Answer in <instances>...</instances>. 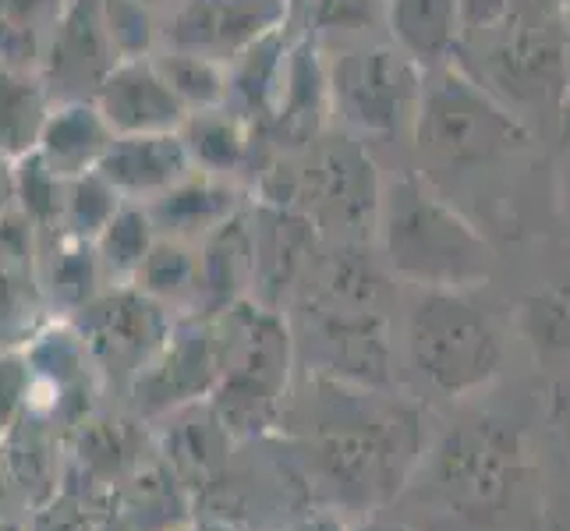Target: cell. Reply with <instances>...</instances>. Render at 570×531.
I'll return each mask as SVG.
<instances>
[{"instance_id":"8d00e7d4","label":"cell","mask_w":570,"mask_h":531,"mask_svg":"<svg viewBox=\"0 0 570 531\" xmlns=\"http://www.w3.org/2000/svg\"><path fill=\"white\" fill-rule=\"evenodd\" d=\"M291 4H294V8H302V4H305V0H291Z\"/></svg>"},{"instance_id":"277c9868","label":"cell","mask_w":570,"mask_h":531,"mask_svg":"<svg viewBox=\"0 0 570 531\" xmlns=\"http://www.w3.org/2000/svg\"><path fill=\"white\" fill-rule=\"evenodd\" d=\"M407 351L422 380L446 397H464L485 386L503 362L493 323L461 291H429L411 308Z\"/></svg>"},{"instance_id":"f546056e","label":"cell","mask_w":570,"mask_h":531,"mask_svg":"<svg viewBox=\"0 0 570 531\" xmlns=\"http://www.w3.org/2000/svg\"><path fill=\"white\" fill-rule=\"evenodd\" d=\"M121 195H117L100 174H82L65 185V206H61V227L57 234H68L78 242H96L100 230L110 224V216L121 209Z\"/></svg>"},{"instance_id":"ba28073f","label":"cell","mask_w":570,"mask_h":531,"mask_svg":"<svg viewBox=\"0 0 570 531\" xmlns=\"http://www.w3.org/2000/svg\"><path fill=\"white\" fill-rule=\"evenodd\" d=\"M170 330V308L135 284H107L75 316V333L86 344L92 368L125 383L139 380V372L167 344Z\"/></svg>"},{"instance_id":"d6a6232c","label":"cell","mask_w":570,"mask_h":531,"mask_svg":"<svg viewBox=\"0 0 570 531\" xmlns=\"http://www.w3.org/2000/svg\"><path fill=\"white\" fill-rule=\"evenodd\" d=\"M29 401L26 347H0V432L11 429Z\"/></svg>"},{"instance_id":"1f68e13d","label":"cell","mask_w":570,"mask_h":531,"mask_svg":"<svg viewBox=\"0 0 570 531\" xmlns=\"http://www.w3.org/2000/svg\"><path fill=\"white\" fill-rule=\"evenodd\" d=\"M312 43L323 39H351L386 22V0H305Z\"/></svg>"},{"instance_id":"4316f807","label":"cell","mask_w":570,"mask_h":531,"mask_svg":"<svg viewBox=\"0 0 570 531\" xmlns=\"http://www.w3.org/2000/svg\"><path fill=\"white\" fill-rule=\"evenodd\" d=\"M149 57L167 78L174 96L188 107V114L227 104V65L203 53H191V50H174V47H156Z\"/></svg>"},{"instance_id":"8992f818","label":"cell","mask_w":570,"mask_h":531,"mask_svg":"<svg viewBox=\"0 0 570 531\" xmlns=\"http://www.w3.org/2000/svg\"><path fill=\"white\" fill-rule=\"evenodd\" d=\"M326 65L330 114L347 131L390 135L404 125V117L419 110L422 78L419 65L397 47L362 43L344 47Z\"/></svg>"},{"instance_id":"7402d4cb","label":"cell","mask_w":570,"mask_h":531,"mask_svg":"<svg viewBox=\"0 0 570 531\" xmlns=\"http://www.w3.org/2000/svg\"><path fill=\"white\" fill-rule=\"evenodd\" d=\"M50 110L53 100L39 68L0 61V153L11 160L36 153Z\"/></svg>"},{"instance_id":"5b68a950","label":"cell","mask_w":570,"mask_h":531,"mask_svg":"<svg viewBox=\"0 0 570 531\" xmlns=\"http://www.w3.org/2000/svg\"><path fill=\"white\" fill-rule=\"evenodd\" d=\"M291 341L294 358H308L320 380L380 390L390 383V323L386 308L323 294H298Z\"/></svg>"},{"instance_id":"f1b7e54d","label":"cell","mask_w":570,"mask_h":531,"mask_svg":"<svg viewBox=\"0 0 570 531\" xmlns=\"http://www.w3.org/2000/svg\"><path fill=\"white\" fill-rule=\"evenodd\" d=\"M65 185L36 153L14 160V213L26 216L39 238L57 234L61 227V206H65Z\"/></svg>"},{"instance_id":"e575fe53","label":"cell","mask_w":570,"mask_h":531,"mask_svg":"<svg viewBox=\"0 0 570 531\" xmlns=\"http://www.w3.org/2000/svg\"><path fill=\"white\" fill-rule=\"evenodd\" d=\"M14 213V160L0 153V220Z\"/></svg>"},{"instance_id":"3957f363","label":"cell","mask_w":570,"mask_h":531,"mask_svg":"<svg viewBox=\"0 0 570 531\" xmlns=\"http://www.w3.org/2000/svg\"><path fill=\"white\" fill-rule=\"evenodd\" d=\"M383 248L393 273L429 291H461L485 281L493 252L471 224L429 195L415 177H401L380 199Z\"/></svg>"},{"instance_id":"7a4b0ae2","label":"cell","mask_w":570,"mask_h":531,"mask_svg":"<svg viewBox=\"0 0 570 531\" xmlns=\"http://www.w3.org/2000/svg\"><path fill=\"white\" fill-rule=\"evenodd\" d=\"M216 337V383L209 404L224 429L252 436L281 415L294 341L287 316L255 298H242L213 316Z\"/></svg>"},{"instance_id":"9c48e42d","label":"cell","mask_w":570,"mask_h":531,"mask_svg":"<svg viewBox=\"0 0 570 531\" xmlns=\"http://www.w3.org/2000/svg\"><path fill=\"white\" fill-rule=\"evenodd\" d=\"M419 142L440 167H475L521 142L518 125L461 78L422 89Z\"/></svg>"},{"instance_id":"30bf717a","label":"cell","mask_w":570,"mask_h":531,"mask_svg":"<svg viewBox=\"0 0 570 531\" xmlns=\"http://www.w3.org/2000/svg\"><path fill=\"white\" fill-rule=\"evenodd\" d=\"M291 14V0H178L160 29V47L230 65L259 39L287 29Z\"/></svg>"},{"instance_id":"ac0fdd59","label":"cell","mask_w":570,"mask_h":531,"mask_svg":"<svg viewBox=\"0 0 570 531\" xmlns=\"http://www.w3.org/2000/svg\"><path fill=\"white\" fill-rule=\"evenodd\" d=\"M110 142H114V131L92 100L53 104L47 128L39 135L36 156L47 164V170L61 177V181H75V177L92 174L100 167Z\"/></svg>"},{"instance_id":"4fadbf2b","label":"cell","mask_w":570,"mask_h":531,"mask_svg":"<svg viewBox=\"0 0 570 531\" xmlns=\"http://www.w3.org/2000/svg\"><path fill=\"white\" fill-rule=\"evenodd\" d=\"M216 383V337L213 319H185L174 323L160 354L139 372L135 380V397L146 407L170 411L191 404L195 397L209 393Z\"/></svg>"},{"instance_id":"5bb4252c","label":"cell","mask_w":570,"mask_h":531,"mask_svg":"<svg viewBox=\"0 0 570 531\" xmlns=\"http://www.w3.org/2000/svg\"><path fill=\"white\" fill-rule=\"evenodd\" d=\"M47 308L39 284V234L26 216L0 220V347H26Z\"/></svg>"},{"instance_id":"836d02e7","label":"cell","mask_w":570,"mask_h":531,"mask_svg":"<svg viewBox=\"0 0 570 531\" xmlns=\"http://www.w3.org/2000/svg\"><path fill=\"white\" fill-rule=\"evenodd\" d=\"M503 11H507V0H458V18L468 29L493 26Z\"/></svg>"},{"instance_id":"2e32d148","label":"cell","mask_w":570,"mask_h":531,"mask_svg":"<svg viewBox=\"0 0 570 531\" xmlns=\"http://www.w3.org/2000/svg\"><path fill=\"white\" fill-rule=\"evenodd\" d=\"M245 203H248V191L238 181L191 170L185 181L167 188L164 195H156L153 203H146V209L160 238L199 245L206 234H213L220 224H227L234 213L245 209Z\"/></svg>"},{"instance_id":"d590c367","label":"cell","mask_w":570,"mask_h":531,"mask_svg":"<svg viewBox=\"0 0 570 531\" xmlns=\"http://www.w3.org/2000/svg\"><path fill=\"white\" fill-rule=\"evenodd\" d=\"M358 531H411V528H404V524H365Z\"/></svg>"},{"instance_id":"ffe728a7","label":"cell","mask_w":570,"mask_h":531,"mask_svg":"<svg viewBox=\"0 0 570 531\" xmlns=\"http://www.w3.org/2000/svg\"><path fill=\"white\" fill-rule=\"evenodd\" d=\"M287 53H291V39H287V29H281L259 39V43L248 47L227 65V104L224 107L245 117L255 131L269 121L273 107H277L284 71H287Z\"/></svg>"},{"instance_id":"4dcf8cb0","label":"cell","mask_w":570,"mask_h":531,"mask_svg":"<svg viewBox=\"0 0 570 531\" xmlns=\"http://www.w3.org/2000/svg\"><path fill=\"white\" fill-rule=\"evenodd\" d=\"M178 0H104L107 22L121 57L153 53L160 47V29Z\"/></svg>"},{"instance_id":"8fae6325","label":"cell","mask_w":570,"mask_h":531,"mask_svg":"<svg viewBox=\"0 0 570 531\" xmlns=\"http://www.w3.org/2000/svg\"><path fill=\"white\" fill-rule=\"evenodd\" d=\"M117 61H121V50L114 43L104 0H65L61 18H57L43 50V61H39V75L50 89V100H92Z\"/></svg>"},{"instance_id":"44dd1931","label":"cell","mask_w":570,"mask_h":531,"mask_svg":"<svg viewBox=\"0 0 570 531\" xmlns=\"http://www.w3.org/2000/svg\"><path fill=\"white\" fill-rule=\"evenodd\" d=\"M39 284H43V298L50 308L78 316L107 287V277L92 242L47 234V238H39Z\"/></svg>"},{"instance_id":"e0dca14e","label":"cell","mask_w":570,"mask_h":531,"mask_svg":"<svg viewBox=\"0 0 570 531\" xmlns=\"http://www.w3.org/2000/svg\"><path fill=\"white\" fill-rule=\"evenodd\" d=\"M199 259V305L216 316L252 294V220L248 203L227 224L195 245Z\"/></svg>"},{"instance_id":"9a60e30c","label":"cell","mask_w":570,"mask_h":531,"mask_svg":"<svg viewBox=\"0 0 570 531\" xmlns=\"http://www.w3.org/2000/svg\"><path fill=\"white\" fill-rule=\"evenodd\" d=\"M96 174L121 195L125 203H153L191 174L188 149L178 131L156 135H114Z\"/></svg>"},{"instance_id":"6da1fadb","label":"cell","mask_w":570,"mask_h":531,"mask_svg":"<svg viewBox=\"0 0 570 531\" xmlns=\"http://www.w3.org/2000/svg\"><path fill=\"white\" fill-rule=\"evenodd\" d=\"M291 422L308 475L341 503H386L419 464V415L376 390L316 376L308 397L291 407Z\"/></svg>"},{"instance_id":"83f0119b","label":"cell","mask_w":570,"mask_h":531,"mask_svg":"<svg viewBox=\"0 0 570 531\" xmlns=\"http://www.w3.org/2000/svg\"><path fill=\"white\" fill-rule=\"evenodd\" d=\"M174 425L167 432V450L174 454L181 468L191 471H209L216 461L227 454V440L230 432L224 429V422L216 419L213 404L199 407V404H181L174 407Z\"/></svg>"},{"instance_id":"d6986e66","label":"cell","mask_w":570,"mask_h":531,"mask_svg":"<svg viewBox=\"0 0 570 531\" xmlns=\"http://www.w3.org/2000/svg\"><path fill=\"white\" fill-rule=\"evenodd\" d=\"M181 142L188 149L191 170L199 174H216L238 181L242 170L255 164V128L227 107L213 110H195L181 125Z\"/></svg>"},{"instance_id":"52a82bcc","label":"cell","mask_w":570,"mask_h":531,"mask_svg":"<svg viewBox=\"0 0 570 531\" xmlns=\"http://www.w3.org/2000/svg\"><path fill=\"white\" fill-rule=\"evenodd\" d=\"M518 475L514 436L489 419L454 425L432 450L429 482L450 514L464 521L497 518L510 500V485Z\"/></svg>"},{"instance_id":"cb8c5ba5","label":"cell","mask_w":570,"mask_h":531,"mask_svg":"<svg viewBox=\"0 0 570 531\" xmlns=\"http://www.w3.org/2000/svg\"><path fill=\"white\" fill-rule=\"evenodd\" d=\"M153 242H156V227L149 220V209L139 203H121V209L100 230V238L92 242L107 284H131L139 266L146 263Z\"/></svg>"},{"instance_id":"d4e9b609","label":"cell","mask_w":570,"mask_h":531,"mask_svg":"<svg viewBox=\"0 0 570 531\" xmlns=\"http://www.w3.org/2000/svg\"><path fill=\"white\" fill-rule=\"evenodd\" d=\"M131 284L167 308L199 305V259H195V245L156 234L146 263L139 266Z\"/></svg>"},{"instance_id":"484cf974","label":"cell","mask_w":570,"mask_h":531,"mask_svg":"<svg viewBox=\"0 0 570 531\" xmlns=\"http://www.w3.org/2000/svg\"><path fill=\"white\" fill-rule=\"evenodd\" d=\"M65 0H0V61L39 68Z\"/></svg>"},{"instance_id":"7c38bea8","label":"cell","mask_w":570,"mask_h":531,"mask_svg":"<svg viewBox=\"0 0 570 531\" xmlns=\"http://www.w3.org/2000/svg\"><path fill=\"white\" fill-rule=\"evenodd\" d=\"M92 104L114 135L181 131V125L188 121V107L174 96L149 53L121 57L104 78V86L96 89Z\"/></svg>"},{"instance_id":"603a6c76","label":"cell","mask_w":570,"mask_h":531,"mask_svg":"<svg viewBox=\"0 0 570 531\" xmlns=\"http://www.w3.org/2000/svg\"><path fill=\"white\" fill-rule=\"evenodd\" d=\"M386 26L415 65H436L458 36V0H386Z\"/></svg>"}]
</instances>
